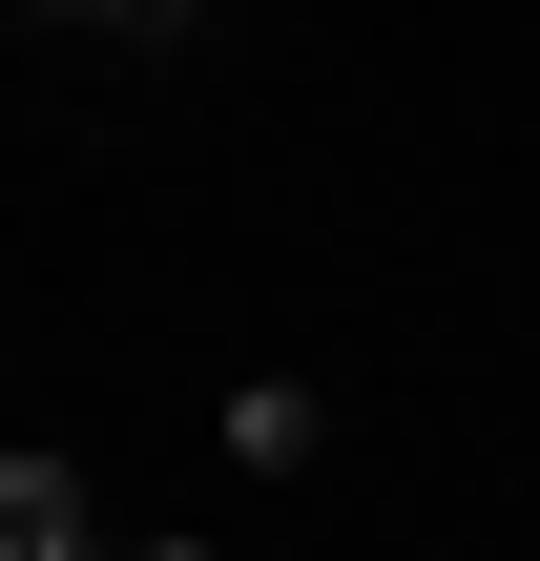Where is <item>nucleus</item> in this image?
<instances>
[{"instance_id":"nucleus-1","label":"nucleus","mask_w":540,"mask_h":561,"mask_svg":"<svg viewBox=\"0 0 540 561\" xmlns=\"http://www.w3.org/2000/svg\"><path fill=\"white\" fill-rule=\"evenodd\" d=\"M0 561H125V541H104V479L21 437V458H0Z\"/></svg>"},{"instance_id":"nucleus-2","label":"nucleus","mask_w":540,"mask_h":561,"mask_svg":"<svg viewBox=\"0 0 540 561\" xmlns=\"http://www.w3.org/2000/svg\"><path fill=\"white\" fill-rule=\"evenodd\" d=\"M312 437H333V416H312V375H250V396H229V458H250V479H291Z\"/></svg>"},{"instance_id":"nucleus-3","label":"nucleus","mask_w":540,"mask_h":561,"mask_svg":"<svg viewBox=\"0 0 540 561\" xmlns=\"http://www.w3.org/2000/svg\"><path fill=\"white\" fill-rule=\"evenodd\" d=\"M42 21H208V0H42Z\"/></svg>"},{"instance_id":"nucleus-4","label":"nucleus","mask_w":540,"mask_h":561,"mask_svg":"<svg viewBox=\"0 0 540 561\" xmlns=\"http://www.w3.org/2000/svg\"><path fill=\"white\" fill-rule=\"evenodd\" d=\"M125 561H208V541H125Z\"/></svg>"}]
</instances>
